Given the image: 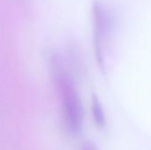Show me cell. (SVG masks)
I'll list each match as a JSON object with an SVG mask.
<instances>
[{"label": "cell", "mask_w": 151, "mask_h": 150, "mask_svg": "<svg viewBox=\"0 0 151 150\" xmlns=\"http://www.w3.org/2000/svg\"><path fill=\"white\" fill-rule=\"evenodd\" d=\"M81 150H98V148L96 145V143H94L93 141H87L82 143Z\"/></svg>", "instance_id": "277c9868"}, {"label": "cell", "mask_w": 151, "mask_h": 150, "mask_svg": "<svg viewBox=\"0 0 151 150\" xmlns=\"http://www.w3.org/2000/svg\"><path fill=\"white\" fill-rule=\"evenodd\" d=\"M91 12L96 57L101 70L105 71L106 47L113 26V17L110 8L101 0L93 2Z\"/></svg>", "instance_id": "7a4b0ae2"}, {"label": "cell", "mask_w": 151, "mask_h": 150, "mask_svg": "<svg viewBox=\"0 0 151 150\" xmlns=\"http://www.w3.org/2000/svg\"><path fill=\"white\" fill-rule=\"evenodd\" d=\"M50 65L55 84L61 99L64 127L71 136H78L81 133L84 118L78 89L58 55L51 56Z\"/></svg>", "instance_id": "6da1fadb"}, {"label": "cell", "mask_w": 151, "mask_h": 150, "mask_svg": "<svg viewBox=\"0 0 151 150\" xmlns=\"http://www.w3.org/2000/svg\"><path fill=\"white\" fill-rule=\"evenodd\" d=\"M91 112L96 126L100 128H104L106 126L105 112L98 96L95 94H93L91 97Z\"/></svg>", "instance_id": "3957f363"}]
</instances>
